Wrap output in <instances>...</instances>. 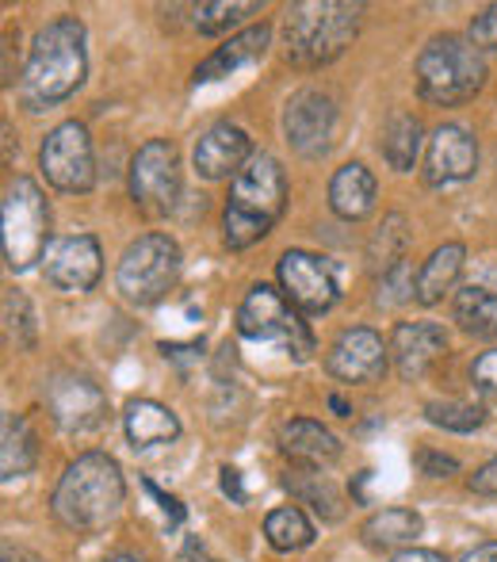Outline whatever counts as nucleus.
<instances>
[{"label":"nucleus","mask_w":497,"mask_h":562,"mask_svg":"<svg viewBox=\"0 0 497 562\" xmlns=\"http://www.w3.org/2000/svg\"><path fill=\"white\" fill-rule=\"evenodd\" d=\"M425 417L429 425L444 432H475L486 425V409L483 406H471V402H425Z\"/></svg>","instance_id":"32"},{"label":"nucleus","mask_w":497,"mask_h":562,"mask_svg":"<svg viewBox=\"0 0 497 562\" xmlns=\"http://www.w3.org/2000/svg\"><path fill=\"white\" fill-rule=\"evenodd\" d=\"M455 322L471 337H497V265H486L455 291Z\"/></svg>","instance_id":"20"},{"label":"nucleus","mask_w":497,"mask_h":562,"mask_svg":"<svg viewBox=\"0 0 497 562\" xmlns=\"http://www.w3.org/2000/svg\"><path fill=\"white\" fill-rule=\"evenodd\" d=\"M391 360V345L368 326H352L329 345L326 371L337 383H379Z\"/></svg>","instance_id":"16"},{"label":"nucleus","mask_w":497,"mask_h":562,"mask_svg":"<svg viewBox=\"0 0 497 562\" xmlns=\"http://www.w3.org/2000/svg\"><path fill=\"white\" fill-rule=\"evenodd\" d=\"M417 467H421L429 479H448V474L460 471L452 456H440V451H417Z\"/></svg>","instance_id":"37"},{"label":"nucleus","mask_w":497,"mask_h":562,"mask_svg":"<svg viewBox=\"0 0 497 562\" xmlns=\"http://www.w3.org/2000/svg\"><path fill=\"white\" fill-rule=\"evenodd\" d=\"M252 12H260V4L252 0H211V4H195L192 23L200 35H223Z\"/></svg>","instance_id":"30"},{"label":"nucleus","mask_w":497,"mask_h":562,"mask_svg":"<svg viewBox=\"0 0 497 562\" xmlns=\"http://www.w3.org/2000/svg\"><path fill=\"white\" fill-rule=\"evenodd\" d=\"M238 334L257 345H280L295 360H310L314 352V334L295 306L283 299V291L257 283L249 288V295L238 306Z\"/></svg>","instance_id":"8"},{"label":"nucleus","mask_w":497,"mask_h":562,"mask_svg":"<svg viewBox=\"0 0 497 562\" xmlns=\"http://www.w3.org/2000/svg\"><path fill=\"white\" fill-rule=\"evenodd\" d=\"M4 322H8V337L15 340V348L35 345V314H31V303L20 291H8L4 295Z\"/></svg>","instance_id":"33"},{"label":"nucleus","mask_w":497,"mask_h":562,"mask_svg":"<svg viewBox=\"0 0 497 562\" xmlns=\"http://www.w3.org/2000/svg\"><path fill=\"white\" fill-rule=\"evenodd\" d=\"M337 134V104L318 89H303L283 108V138L291 142L298 157L318 161L334 149Z\"/></svg>","instance_id":"11"},{"label":"nucleus","mask_w":497,"mask_h":562,"mask_svg":"<svg viewBox=\"0 0 497 562\" xmlns=\"http://www.w3.org/2000/svg\"><path fill=\"white\" fill-rule=\"evenodd\" d=\"M89 77V46H84V23L77 15H58L35 35L23 66L20 97L31 112H46L69 100Z\"/></svg>","instance_id":"1"},{"label":"nucleus","mask_w":497,"mask_h":562,"mask_svg":"<svg viewBox=\"0 0 497 562\" xmlns=\"http://www.w3.org/2000/svg\"><path fill=\"white\" fill-rule=\"evenodd\" d=\"M375 192L379 188H375L372 169L360 161H349L329 180V207H334V215L344 218V223H360V218H368L375 211Z\"/></svg>","instance_id":"21"},{"label":"nucleus","mask_w":497,"mask_h":562,"mask_svg":"<svg viewBox=\"0 0 497 562\" xmlns=\"http://www.w3.org/2000/svg\"><path fill=\"white\" fill-rule=\"evenodd\" d=\"M287 490H295L303 502H310L326 520L341 517V494H337L334 482H329L321 471H314V467H298V471H287Z\"/></svg>","instance_id":"29"},{"label":"nucleus","mask_w":497,"mask_h":562,"mask_svg":"<svg viewBox=\"0 0 497 562\" xmlns=\"http://www.w3.org/2000/svg\"><path fill=\"white\" fill-rule=\"evenodd\" d=\"M391 562H444L440 551H429V548H409V551H398Z\"/></svg>","instance_id":"41"},{"label":"nucleus","mask_w":497,"mask_h":562,"mask_svg":"<svg viewBox=\"0 0 497 562\" xmlns=\"http://www.w3.org/2000/svg\"><path fill=\"white\" fill-rule=\"evenodd\" d=\"M268 46H272V27H268L264 20L252 23V27L238 31L234 38H226L215 54H207V58L195 66L192 85H211V81H223V77L238 74V69H246L252 61L264 58Z\"/></svg>","instance_id":"19"},{"label":"nucleus","mask_w":497,"mask_h":562,"mask_svg":"<svg viewBox=\"0 0 497 562\" xmlns=\"http://www.w3.org/2000/svg\"><path fill=\"white\" fill-rule=\"evenodd\" d=\"M38 165H43L46 180H50L58 192L84 195L97 184V149H92V134L84 123L69 119L58 123L46 134L43 149H38Z\"/></svg>","instance_id":"9"},{"label":"nucleus","mask_w":497,"mask_h":562,"mask_svg":"<svg viewBox=\"0 0 497 562\" xmlns=\"http://www.w3.org/2000/svg\"><path fill=\"white\" fill-rule=\"evenodd\" d=\"M123 429L134 448H157L180 437V417L154 398H134L123 414Z\"/></svg>","instance_id":"23"},{"label":"nucleus","mask_w":497,"mask_h":562,"mask_svg":"<svg viewBox=\"0 0 497 562\" xmlns=\"http://www.w3.org/2000/svg\"><path fill=\"white\" fill-rule=\"evenodd\" d=\"M421 142H425V126L421 119L414 112H391L386 115V126H383V157L394 172H409L417 165V154H421Z\"/></svg>","instance_id":"25"},{"label":"nucleus","mask_w":497,"mask_h":562,"mask_svg":"<svg viewBox=\"0 0 497 562\" xmlns=\"http://www.w3.org/2000/svg\"><path fill=\"white\" fill-rule=\"evenodd\" d=\"M35 463H38V445H35V432H31L27 417L8 414L4 437H0V474H4V482L23 479V474L35 471Z\"/></svg>","instance_id":"27"},{"label":"nucleus","mask_w":497,"mask_h":562,"mask_svg":"<svg viewBox=\"0 0 497 562\" xmlns=\"http://www.w3.org/2000/svg\"><path fill=\"white\" fill-rule=\"evenodd\" d=\"M448 352V334L437 322H398L391 334V360L406 383L429 375V368Z\"/></svg>","instance_id":"17"},{"label":"nucleus","mask_w":497,"mask_h":562,"mask_svg":"<svg viewBox=\"0 0 497 562\" xmlns=\"http://www.w3.org/2000/svg\"><path fill=\"white\" fill-rule=\"evenodd\" d=\"M414 77L421 100H429L437 108H460L483 92L490 69H486L483 50L471 38L432 35L417 54Z\"/></svg>","instance_id":"5"},{"label":"nucleus","mask_w":497,"mask_h":562,"mask_svg":"<svg viewBox=\"0 0 497 562\" xmlns=\"http://www.w3.org/2000/svg\"><path fill=\"white\" fill-rule=\"evenodd\" d=\"M104 562H146L142 555H131V551H120V555H108Z\"/></svg>","instance_id":"45"},{"label":"nucleus","mask_w":497,"mask_h":562,"mask_svg":"<svg viewBox=\"0 0 497 562\" xmlns=\"http://www.w3.org/2000/svg\"><path fill=\"white\" fill-rule=\"evenodd\" d=\"M123 497L126 482L120 463L108 451H89L66 467V474L54 486L50 509L69 532H100L120 513Z\"/></svg>","instance_id":"2"},{"label":"nucleus","mask_w":497,"mask_h":562,"mask_svg":"<svg viewBox=\"0 0 497 562\" xmlns=\"http://www.w3.org/2000/svg\"><path fill=\"white\" fill-rule=\"evenodd\" d=\"M280 448L287 459L303 467H321L334 463L341 456V440L326 429L321 422H310V417H295L280 429Z\"/></svg>","instance_id":"22"},{"label":"nucleus","mask_w":497,"mask_h":562,"mask_svg":"<svg viewBox=\"0 0 497 562\" xmlns=\"http://www.w3.org/2000/svg\"><path fill=\"white\" fill-rule=\"evenodd\" d=\"M463 268H467V249L460 241H448L440 249L429 252V260L417 272V303L421 306H437L448 291H455Z\"/></svg>","instance_id":"24"},{"label":"nucleus","mask_w":497,"mask_h":562,"mask_svg":"<svg viewBox=\"0 0 497 562\" xmlns=\"http://www.w3.org/2000/svg\"><path fill=\"white\" fill-rule=\"evenodd\" d=\"M478 169V142L455 123H440L425 142V184L448 188L471 180Z\"/></svg>","instance_id":"15"},{"label":"nucleus","mask_w":497,"mask_h":562,"mask_svg":"<svg viewBox=\"0 0 497 562\" xmlns=\"http://www.w3.org/2000/svg\"><path fill=\"white\" fill-rule=\"evenodd\" d=\"M192 161H195V172H200L203 180L238 177V172L252 161V142L241 126L215 123L200 142H195Z\"/></svg>","instance_id":"18"},{"label":"nucleus","mask_w":497,"mask_h":562,"mask_svg":"<svg viewBox=\"0 0 497 562\" xmlns=\"http://www.w3.org/2000/svg\"><path fill=\"white\" fill-rule=\"evenodd\" d=\"M4 562H43V559L31 555V551H20V548H4Z\"/></svg>","instance_id":"43"},{"label":"nucleus","mask_w":497,"mask_h":562,"mask_svg":"<svg viewBox=\"0 0 497 562\" xmlns=\"http://www.w3.org/2000/svg\"><path fill=\"white\" fill-rule=\"evenodd\" d=\"M329 409H334V414H341V417H349V402H344L341 394H334V398H329Z\"/></svg>","instance_id":"44"},{"label":"nucleus","mask_w":497,"mask_h":562,"mask_svg":"<svg viewBox=\"0 0 497 562\" xmlns=\"http://www.w3.org/2000/svg\"><path fill=\"white\" fill-rule=\"evenodd\" d=\"M471 494L478 497H497V456L490 463H483L475 474H471Z\"/></svg>","instance_id":"39"},{"label":"nucleus","mask_w":497,"mask_h":562,"mask_svg":"<svg viewBox=\"0 0 497 562\" xmlns=\"http://www.w3.org/2000/svg\"><path fill=\"white\" fill-rule=\"evenodd\" d=\"M287 207V177L272 154H252V161L234 177L223 211V241L230 249H249L280 223Z\"/></svg>","instance_id":"3"},{"label":"nucleus","mask_w":497,"mask_h":562,"mask_svg":"<svg viewBox=\"0 0 497 562\" xmlns=\"http://www.w3.org/2000/svg\"><path fill=\"white\" fill-rule=\"evenodd\" d=\"M43 272H46V280L58 291H66V295H84V291L97 288L100 272H104L100 241L92 234L61 237V241H54L50 249H46Z\"/></svg>","instance_id":"14"},{"label":"nucleus","mask_w":497,"mask_h":562,"mask_svg":"<svg viewBox=\"0 0 497 562\" xmlns=\"http://www.w3.org/2000/svg\"><path fill=\"white\" fill-rule=\"evenodd\" d=\"M406 299H417V283H414V276H409V265L402 260V265H394L391 272H383V280H379V306H398V303H406Z\"/></svg>","instance_id":"34"},{"label":"nucleus","mask_w":497,"mask_h":562,"mask_svg":"<svg viewBox=\"0 0 497 562\" xmlns=\"http://www.w3.org/2000/svg\"><path fill=\"white\" fill-rule=\"evenodd\" d=\"M131 200L146 215H169L180 195V154L169 138H149L131 157Z\"/></svg>","instance_id":"10"},{"label":"nucleus","mask_w":497,"mask_h":562,"mask_svg":"<svg viewBox=\"0 0 497 562\" xmlns=\"http://www.w3.org/2000/svg\"><path fill=\"white\" fill-rule=\"evenodd\" d=\"M4 265L27 272L50 249V203L31 177H15L4 188Z\"/></svg>","instance_id":"7"},{"label":"nucleus","mask_w":497,"mask_h":562,"mask_svg":"<svg viewBox=\"0 0 497 562\" xmlns=\"http://www.w3.org/2000/svg\"><path fill=\"white\" fill-rule=\"evenodd\" d=\"M471 383H475L478 391H486V394H497V348L483 352L475 363H471Z\"/></svg>","instance_id":"36"},{"label":"nucleus","mask_w":497,"mask_h":562,"mask_svg":"<svg viewBox=\"0 0 497 562\" xmlns=\"http://www.w3.org/2000/svg\"><path fill=\"white\" fill-rule=\"evenodd\" d=\"M180 245L169 234H142L131 241L115 268V288L131 306H157L180 280Z\"/></svg>","instance_id":"6"},{"label":"nucleus","mask_w":497,"mask_h":562,"mask_svg":"<svg viewBox=\"0 0 497 562\" xmlns=\"http://www.w3.org/2000/svg\"><path fill=\"white\" fill-rule=\"evenodd\" d=\"M467 38L478 46V50H497V4L486 8V12H478L475 20H471Z\"/></svg>","instance_id":"35"},{"label":"nucleus","mask_w":497,"mask_h":562,"mask_svg":"<svg viewBox=\"0 0 497 562\" xmlns=\"http://www.w3.org/2000/svg\"><path fill=\"white\" fill-rule=\"evenodd\" d=\"M46 409L58 422V429L92 432L108 422V394L89 375L66 371V375H54L46 386Z\"/></svg>","instance_id":"13"},{"label":"nucleus","mask_w":497,"mask_h":562,"mask_svg":"<svg viewBox=\"0 0 497 562\" xmlns=\"http://www.w3.org/2000/svg\"><path fill=\"white\" fill-rule=\"evenodd\" d=\"M364 20V4L349 0H303L291 4L283 15V38H287V61L298 69H318L337 61L352 46Z\"/></svg>","instance_id":"4"},{"label":"nucleus","mask_w":497,"mask_h":562,"mask_svg":"<svg viewBox=\"0 0 497 562\" xmlns=\"http://www.w3.org/2000/svg\"><path fill=\"white\" fill-rule=\"evenodd\" d=\"M275 276H280L283 299L303 314H326L329 306L337 303V295H341L334 268H329L321 257H314V252L287 249L280 257Z\"/></svg>","instance_id":"12"},{"label":"nucleus","mask_w":497,"mask_h":562,"mask_svg":"<svg viewBox=\"0 0 497 562\" xmlns=\"http://www.w3.org/2000/svg\"><path fill=\"white\" fill-rule=\"evenodd\" d=\"M406 245H409L406 218L386 215L383 229H379V234L372 237V245H368V260H372L379 272H391L394 265H402V260H406Z\"/></svg>","instance_id":"31"},{"label":"nucleus","mask_w":497,"mask_h":562,"mask_svg":"<svg viewBox=\"0 0 497 562\" xmlns=\"http://www.w3.org/2000/svg\"><path fill=\"white\" fill-rule=\"evenodd\" d=\"M421 528H425L421 513L394 505V509L372 513V517L364 520V528H360V536H364L368 548L391 551V548H406V543H414L417 536H421Z\"/></svg>","instance_id":"26"},{"label":"nucleus","mask_w":497,"mask_h":562,"mask_svg":"<svg viewBox=\"0 0 497 562\" xmlns=\"http://www.w3.org/2000/svg\"><path fill=\"white\" fill-rule=\"evenodd\" d=\"M264 536H268V543H272L275 551L291 555V551L310 548V543H314V525L306 520L303 509H295V505H283V509H272L264 517Z\"/></svg>","instance_id":"28"},{"label":"nucleus","mask_w":497,"mask_h":562,"mask_svg":"<svg viewBox=\"0 0 497 562\" xmlns=\"http://www.w3.org/2000/svg\"><path fill=\"white\" fill-rule=\"evenodd\" d=\"M455 562H497V540L494 543H478V548L463 551Z\"/></svg>","instance_id":"42"},{"label":"nucleus","mask_w":497,"mask_h":562,"mask_svg":"<svg viewBox=\"0 0 497 562\" xmlns=\"http://www.w3.org/2000/svg\"><path fill=\"white\" fill-rule=\"evenodd\" d=\"M223 494L230 497V502H246V490H241V471H234V467H223Z\"/></svg>","instance_id":"40"},{"label":"nucleus","mask_w":497,"mask_h":562,"mask_svg":"<svg viewBox=\"0 0 497 562\" xmlns=\"http://www.w3.org/2000/svg\"><path fill=\"white\" fill-rule=\"evenodd\" d=\"M142 486H146L149 494L157 497V505H161V513H165V520H169V528H180V525H184V505H180L177 497L165 494V490H161V486H154V482H149V479L142 482Z\"/></svg>","instance_id":"38"}]
</instances>
